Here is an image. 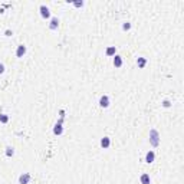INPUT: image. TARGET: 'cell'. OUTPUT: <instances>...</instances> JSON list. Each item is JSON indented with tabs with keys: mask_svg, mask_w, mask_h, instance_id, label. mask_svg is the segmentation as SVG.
I'll return each instance as SVG.
<instances>
[{
	"mask_svg": "<svg viewBox=\"0 0 184 184\" xmlns=\"http://www.w3.org/2000/svg\"><path fill=\"white\" fill-rule=\"evenodd\" d=\"M131 29V23L130 22H125L122 25V30H130Z\"/></svg>",
	"mask_w": 184,
	"mask_h": 184,
	"instance_id": "cell-16",
	"label": "cell"
},
{
	"mask_svg": "<svg viewBox=\"0 0 184 184\" xmlns=\"http://www.w3.org/2000/svg\"><path fill=\"white\" fill-rule=\"evenodd\" d=\"M162 107H164V108H170V107H171V102H170L168 99H165V101H162Z\"/></svg>",
	"mask_w": 184,
	"mask_h": 184,
	"instance_id": "cell-17",
	"label": "cell"
},
{
	"mask_svg": "<svg viewBox=\"0 0 184 184\" xmlns=\"http://www.w3.org/2000/svg\"><path fill=\"white\" fill-rule=\"evenodd\" d=\"M109 145H111V138H109V137L101 138V147H102V148H108Z\"/></svg>",
	"mask_w": 184,
	"mask_h": 184,
	"instance_id": "cell-11",
	"label": "cell"
},
{
	"mask_svg": "<svg viewBox=\"0 0 184 184\" xmlns=\"http://www.w3.org/2000/svg\"><path fill=\"white\" fill-rule=\"evenodd\" d=\"M140 181H141V184H151V177H150V174H147V173L141 174Z\"/></svg>",
	"mask_w": 184,
	"mask_h": 184,
	"instance_id": "cell-9",
	"label": "cell"
},
{
	"mask_svg": "<svg viewBox=\"0 0 184 184\" xmlns=\"http://www.w3.org/2000/svg\"><path fill=\"white\" fill-rule=\"evenodd\" d=\"M137 65H138L140 69H144L145 65H147V59H145V58H138V59H137Z\"/></svg>",
	"mask_w": 184,
	"mask_h": 184,
	"instance_id": "cell-13",
	"label": "cell"
},
{
	"mask_svg": "<svg viewBox=\"0 0 184 184\" xmlns=\"http://www.w3.org/2000/svg\"><path fill=\"white\" fill-rule=\"evenodd\" d=\"M154 160H155V152L152 151V150H150V151L145 154V162L151 164V162H154Z\"/></svg>",
	"mask_w": 184,
	"mask_h": 184,
	"instance_id": "cell-7",
	"label": "cell"
},
{
	"mask_svg": "<svg viewBox=\"0 0 184 184\" xmlns=\"http://www.w3.org/2000/svg\"><path fill=\"white\" fill-rule=\"evenodd\" d=\"M30 180H32V175L29 173H23L19 175V183L20 184H29Z\"/></svg>",
	"mask_w": 184,
	"mask_h": 184,
	"instance_id": "cell-4",
	"label": "cell"
},
{
	"mask_svg": "<svg viewBox=\"0 0 184 184\" xmlns=\"http://www.w3.org/2000/svg\"><path fill=\"white\" fill-rule=\"evenodd\" d=\"M4 71H6V69H4V65H3V63H0V75H1V74H4Z\"/></svg>",
	"mask_w": 184,
	"mask_h": 184,
	"instance_id": "cell-19",
	"label": "cell"
},
{
	"mask_svg": "<svg viewBox=\"0 0 184 184\" xmlns=\"http://www.w3.org/2000/svg\"><path fill=\"white\" fill-rule=\"evenodd\" d=\"M0 122H1V124H7V122H9V115L0 114Z\"/></svg>",
	"mask_w": 184,
	"mask_h": 184,
	"instance_id": "cell-15",
	"label": "cell"
},
{
	"mask_svg": "<svg viewBox=\"0 0 184 184\" xmlns=\"http://www.w3.org/2000/svg\"><path fill=\"white\" fill-rule=\"evenodd\" d=\"M99 105H101L102 108H108L109 107V97L108 95H102V97L99 98Z\"/></svg>",
	"mask_w": 184,
	"mask_h": 184,
	"instance_id": "cell-5",
	"label": "cell"
},
{
	"mask_svg": "<svg viewBox=\"0 0 184 184\" xmlns=\"http://www.w3.org/2000/svg\"><path fill=\"white\" fill-rule=\"evenodd\" d=\"M59 27V19L58 17H52L51 19V23H49V29L51 30H56Z\"/></svg>",
	"mask_w": 184,
	"mask_h": 184,
	"instance_id": "cell-8",
	"label": "cell"
},
{
	"mask_svg": "<svg viewBox=\"0 0 184 184\" xmlns=\"http://www.w3.org/2000/svg\"><path fill=\"white\" fill-rule=\"evenodd\" d=\"M105 53H107V56H115L117 55V48L115 46H108Z\"/></svg>",
	"mask_w": 184,
	"mask_h": 184,
	"instance_id": "cell-12",
	"label": "cell"
},
{
	"mask_svg": "<svg viewBox=\"0 0 184 184\" xmlns=\"http://www.w3.org/2000/svg\"><path fill=\"white\" fill-rule=\"evenodd\" d=\"M150 144L154 148L160 145V134H158V131L154 130V128L150 131Z\"/></svg>",
	"mask_w": 184,
	"mask_h": 184,
	"instance_id": "cell-1",
	"label": "cell"
},
{
	"mask_svg": "<svg viewBox=\"0 0 184 184\" xmlns=\"http://www.w3.org/2000/svg\"><path fill=\"white\" fill-rule=\"evenodd\" d=\"M14 155V148L13 147H6V157H13Z\"/></svg>",
	"mask_w": 184,
	"mask_h": 184,
	"instance_id": "cell-14",
	"label": "cell"
},
{
	"mask_svg": "<svg viewBox=\"0 0 184 184\" xmlns=\"http://www.w3.org/2000/svg\"><path fill=\"white\" fill-rule=\"evenodd\" d=\"M112 63L115 68H121L122 66V56H119V55H115L114 56V61H112Z\"/></svg>",
	"mask_w": 184,
	"mask_h": 184,
	"instance_id": "cell-10",
	"label": "cell"
},
{
	"mask_svg": "<svg viewBox=\"0 0 184 184\" xmlns=\"http://www.w3.org/2000/svg\"><path fill=\"white\" fill-rule=\"evenodd\" d=\"M74 6H75V7H82V6H84V1H75Z\"/></svg>",
	"mask_w": 184,
	"mask_h": 184,
	"instance_id": "cell-18",
	"label": "cell"
},
{
	"mask_svg": "<svg viewBox=\"0 0 184 184\" xmlns=\"http://www.w3.org/2000/svg\"><path fill=\"white\" fill-rule=\"evenodd\" d=\"M39 10H40V16H42L43 19H49V17H51V10H49V7H48V6L40 4Z\"/></svg>",
	"mask_w": 184,
	"mask_h": 184,
	"instance_id": "cell-3",
	"label": "cell"
},
{
	"mask_svg": "<svg viewBox=\"0 0 184 184\" xmlns=\"http://www.w3.org/2000/svg\"><path fill=\"white\" fill-rule=\"evenodd\" d=\"M63 119H65V118H61L58 122H56V124H55V127H53V134H55V135H61V134L63 132V127H62Z\"/></svg>",
	"mask_w": 184,
	"mask_h": 184,
	"instance_id": "cell-2",
	"label": "cell"
},
{
	"mask_svg": "<svg viewBox=\"0 0 184 184\" xmlns=\"http://www.w3.org/2000/svg\"><path fill=\"white\" fill-rule=\"evenodd\" d=\"M6 36H12V35H13V33H12V30H9V29H7V30H6Z\"/></svg>",
	"mask_w": 184,
	"mask_h": 184,
	"instance_id": "cell-20",
	"label": "cell"
},
{
	"mask_svg": "<svg viewBox=\"0 0 184 184\" xmlns=\"http://www.w3.org/2000/svg\"><path fill=\"white\" fill-rule=\"evenodd\" d=\"M26 51H27V49H26L25 45H19L17 49H16V56H17V58H23V56L26 55Z\"/></svg>",
	"mask_w": 184,
	"mask_h": 184,
	"instance_id": "cell-6",
	"label": "cell"
}]
</instances>
